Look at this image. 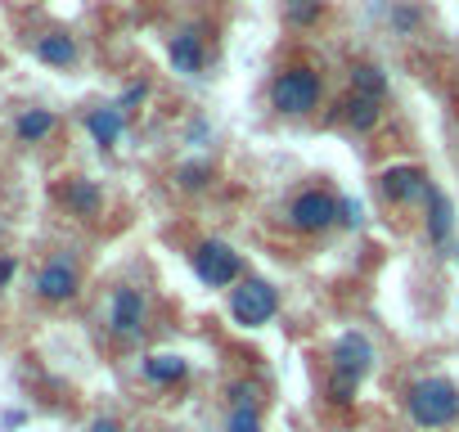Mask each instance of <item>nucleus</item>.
<instances>
[{
  "label": "nucleus",
  "mask_w": 459,
  "mask_h": 432,
  "mask_svg": "<svg viewBox=\"0 0 459 432\" xmlns=\"http://www.w3.org/2000/svg\"><path fill=\"white\" fill-rule=\"evenodd\" d=\"M37 59L50 64V68H73L77 64V41L64 37V32H50V37L37 41Z\"/></svg>",
  "instance_id": "nucleus-16"
},
{
  "label": "nucleus",
  "mask_w": 459,
  "mask_h": 432,
  "mask_svg": "<svg viewBox=\"0 0 459 432\" xmlns=\"http://www.w3.org/2000/svg\"><path fill=\"white\" fill-rule=\"evenodd\" d=\"M351 95H365V99H387V73L378 64H351Z\"/></svg>",
  "instance_id": "nucleus-17"
},
{
  "label": "nucleus",
  "mask_w": 459,
  "mask_h": 432,
  "mask_svg": "<svg viewBox=\"0 0 459 432\" xmlns=\"http://www.w3.org/2000/svg\"><path fill=\"white\" fill-rule=\"evenodd\" d=\"M77 289H82V275H77L73 257H50L37 271V298L41 302H73Z\"/></svg>",
  "instance_id": "nucleus-8"
},
{
  "label": "nucleus",
  "mask_w": 459,
  "mask_h": 432,
  "mask_svg": "<svg viewBox=\"0 0 459 432\" xmlns=\"http://www.w3.org/2000/svg\"><path fill=\"white\" fill-rule=\"evenodd\" d=\"M365 221V207L356 198H342V226H360Z\"/></svg>",
  "instance_id": "nucleus-25"
},
{
  "label": "nucleus",
  "mask_w": 459,
  "mask_h": 432,
  "mask_svg": "<svg viewBox=\"0 0 459 432\" xmlns=\"http://www.w3.org/2000/svg\"><path fill=\"white\" fill-rule=\"evenodd\" d=\"M405 414L419 432H441L459 423V387L441 374H428L419 383H410L405 392Z\"/></svg>",
  "instance_id": "nucleus-1"
},
{
  "label": "nucleus",
  "mask_w": 459,
  "mask_h": 432,
  "mask_svg": "<svg viewBox=\"0 0 459 432\" xmlns=\"http://www.w3.org/2000/svg\"><path fill=\"white\" fill-rule=\"evenodd\" d=\"M225 396H230V410H257V383H230L225 387Z\"/></svg>",
  "instance_id": "nucleus-23"
},
{
  "label": "nucleus",
  "mask_w": 459,
  "mask_h": 432,
  "mask_svg": "<svg viewBox=\"0 0 459 432\" xmlns=\"http://www.w3.org/2000/svg\"><path fill=\"white\" fill-rule=\"evenodd\" d=\"M0 235H5V226H0Z\"/></svg>",
  "instance_id": "nucleus-29"
},
{
  "label": "nucleus",
  "mask_w": 459,
  "mask_h": 432,
  "mask_svg": "<svg viewBox=\"0 0 459 432\" xmlns=\"http://www.w3.org/2000/svg\"><path fill=\"white\" fill-rule=\"evenodd\" d=\"M423 226H428V239L432 244H446L450 239V230H455V203L446 198V189H428V198H423Z\"/></svg>",
  "instance_id": "nucleus-12"
},
{
  "label": "nucleus",
  "mask_w": 459,
  "mask_h": 432,
  "mask_svg": "<svg viewBox=\"0 0 459 432\" xmlns=\"http://www.w3.org/2000/svg\"><path fill=\"white\" fill-rule=\"evenodd\" d=\"M325 14V0H284V23L293 28H311Z\"/></svg>",
  "instance_id": "nucleus-19"
},
{
  "label": "nucleus",
  "mask_w": 459,
  "mask_h": 432,
  "mask_svg": "<svg viewBox=\"0 0 459 432\" xmlns=\"http://www.w3.org/2000/svg\"><path fill=\"white\" fill-rule=\"evenodd\" d=\"M14 280V257H0V289Z\"/></svg>",
  "instance_id": "nucleus-27"
},
{
  "label": "nucleus",
  "mask_w": 459,
  "mask_h": 432,
  "mask_svg": "<svg viewBox=\"0 0 459 432\" xmlns=\"http://www.w3.org/2000/svg\"><path fill=\"white\" fill-rule=\"evenodd\" d=\"M59 203H64L73 216H100V207H104V189H100L95 180H86V176H73V180L59 185Z\"/></svg>",
  "instance_id": "nucleus-11"
},
{
  "label": "nucleus",
  "mask_w": 459,
  "mask_h": 432,
  "mask_svg": "<svg viewBox=\"0 0 459 432\" xmlns=\"http://www.w3.org/2000/svg\"><path fill=\"white\" fill-rule=\"evenodd\" d=\"M144 99H149V82H131V86L122 91V99H117V108H122V113H135V108H140Z\"/></svg>",
  "instance_id": "nucleus-24"
},
{
  "label": "nucleus",
  "mask_w": 459,
  "mask_h": 432,
  "mask_svg": "<svg viewBox=\"0 0 459 432\" xmlns=\"http://www.w3.org/2000/svg\"><path fill=\"white\" fill-rule=\"evenodd\" d=\"M144 329H149V302H144V293L140 289H126V284L113 289V298H108V333L117 342H140Z\"/></svg>",
  "instance_id": "nucleus-5"
},
{
  "label": "nucleus",
  "mask_w": 459,
  "mask_h": 432,
  "mask_svg": "<svg viewBox=\"0 0 459 432\" xmlns=\"http://www.w3.org/2000/svg\"><path fill=\"white\" fill-rule=\"evenodd\" d=\"M86 432H122V423L113 419V414H100V419H91V428Z\"/></svg>",
  "instance_id": "nucleus-26"
},
{
  "label": "nucleus",
  "mask_w": 459,
  "mask_h": 432,
  "mask_svg": "<svg viewBox=\"0 0 459 432\" xmlns=\"http://www.w3.org/2000/svg\"><path fill=\"white\" fill-rule=\"evenodd\" d=\"M329 369L333 374H347V378H365L374 369V342L365 333H356V329L342 333L333 342V351H329Z\"/></svg>",
  "instance_id": "nucleus-9"
},
{
  "label": "nucleus",
  "mask_w": 459,
  "mask_h": 432,
  "mask_svg": "<svg viewBox=\"0 0 459 432\" xmlns=\"http://www.w3.org/2000/svg\"><path fill=\"white\" fill-rule=\"evenodd\" d=\"M207 180H212V162H207V158H198V162H180V167H176V185H180L185 194H198Z\"/></svg>",
  "instance_id": "nucleus-20"
},
{
  "label": "nucleus",
  "mask_w": 459,
  "mask_h": 432,
  "mask_svg": "<svg viewBox=\"0 0 459 432\" xmlns=\"http://www.w3.org/2000/svg\"><path fill=\"white\" fill-rule=\"evenodd\" d=\"M275 311H280V293H275V284H266V280H244L235 293H230V315H235L244 329L271 324Z\"/></svg>",
  "instance_id": "nucleus-4"
},
{
  "label": "nucleus",
  "mask_w": 459,
  "mask_h": 432,
  "mask_svg": "<svg viewBox=\"0 0 459 432\" xmlns=\"http://www.w3.org/2000/svg\"><path fill=\"white\" fill-rule=\"evenodd\" d=\"M356 392H360V378H347V374H333L329 369V401L333 405H351Z\"/></svg>",
  "instance_id": "nucleus-22"
},
{
  "label": "nucleus",
  "mask_w": 459,
  "mask_h": 432,
  "mask_svg": "<svg viewBox=\"0 0 459 432\" xmlns=\"http://www.w3.org/2000/svg\"><path fill=\"white\" fill-rule=\"evenodd\" d=\"M194 275L207 284V289H225V284H235L239 280V253L221 244V239H207L194 248Z\"/></svg>",
  "instance_id": "nucleus-7"
},
{
  "label": "nucleus",
  "mask_w": 459,
  "mask_h": 432,
  "mask_svg": "<svg viewBox=\"0 0 459 432\" xmlns=\"http://www.w3.org/2000/svg\"><path fill=\"white\" fill-rule=\"evenodd\" d=\"M225 432H266L262 405H257V410H230V414H225Z\"/></svg>",
  "instance_id": "nucleus-21"
},
{
  "label": "nucleus",
  "mask_w": 459,
  "mask_h": 432,
  "mask_svg": "<svg viewBox=\"0 0 459 432\" xmlns=\"http://www.w3.org/2000/svg\"><path fill=\"white\" fill-rule=\"evenodd\" d=\"M23 419H28V414H23V410H10V414H5V428H19V423H23Z\"/></svg>",
  "instance_id": "nucleus-28"
},
{
  "label": "nucleus",
  "mask_w": 459,
  "mask_h": 432,
  "mask_svg": "<svg viewBox=\"0 0 459 432\" xmlns=\"http://www.w3.org/2000/svg\"><path fill=\"white\" fill-rule=\"evenodd\" d=\"M122 126H126V113L117 104H104V108H91L86 113V131H91V140L100 149H113L122 140Z\"/></svg>",
  "instance_id": "nucleus-13"
},
{
  "label": "nucleus",
  "mask_w": 459,
  "mask_h": 432,
  "mask_svg": "<svg viewBox=\"0 0 459 432\" xmlns=\"http://www.w3.org/2000/svg\"><path fill=\"white\" fill-rule=\"evenodd\" d=\"M167 55H171V68H176V73L198 77L203 64H207V37H203V28H180V32L171 37Z\"/></svg>",
  "instance_id": "nucleus-10"
},
{
  "label": "nucleus",
  "mask_w": 459,
  "mask_h": 432,
  "mask_svg": "<svg viewBox=\"0 0 459 432\" xmlns=\"http://www.w3.org/2000/svg\"><path fill=\"white\" fill-rule=\"evenodd\" d=\"M320 91L325 86H320V77L311 68H284L271 82V108L284 113V117H307L320 104Z\"/></svg>",
  "instance_id": "nucleus-2"
},
{
  "label": "nucleus",
  "mask_w": 459,
  "mask_h": 432,
  "mask_svg": "<svg viewBox=\"0 0 459 432\" xmlns=\"http://www.w3.org/2000/svg\"><path fill=\"white\" fill-rule=\"evenodd\" d=\"M185 374H189V360L176 356V351H153V356H144V378L158 383V387H176V383H185Z\"/></svg>",
  "instance_id": "nucleus-14"
},
{
  "label": "nucleus",
  "mask_w": 459,
  "mask_h": 432,
  "mask_svg": "<svg viewBox=\"0 0 459 432\" xmlns=\"http://www.w3.org/2000/svg\"><path fill=\"white\" fill-rule=\"evenodd\" d=\"M378 117H383V104L378 99H365V95H347L342 99V122L351 131H374Z\"/></svg>",
  "instance_id": "nucleus-18"
},
{
  "label": "nucleus",
  "mask_w": 459,
  "mask_h": 432,
  "mask_svg": "<svg viewBox=\"0 0 459 432\" xmlns=\"http://www.w3.org/2000/svg\"><path fill=\"white\" fill-rule=\"evenodd\" d=\"M428 189H432V180H428V171L414 167V162H396V167H383V171H378V194H383L387 203H396V207L423 203Z\"/></svg>",
  "instance_id": "nucleus-6"
},
{
  "label": "nucleus",
  "mask_w": 459,
  "mask_h": 432,
  "mask_svg": "<svg viewBox=\"0 0 459 432\" xmlns=\"http://www.w3.org/2000/svg\"><path fill=\"white\" fill-rule=\"evenodd\" d=\"M338 221H342V198L329 194V189H302L289 203V226L298 235H325Z\"/></svg>",
  "instance_id": "nucleus-3"
},
{
  "label": "nucleus",
  "mask_w": 459,
  "mask_h": 432,
  "mask_svg": "<svg viewBox=\"0 0 459 432\" xmlns=\"http://www.w3.org/2000/svg\"><path fill=\"white\" fill-rule=\"evenodd\" d=\"M55 126H59V117H55L50 108H23L19 122H14V135H19L23 144H41V140L55 135Z\"/></svg>",
  "instance_id": "nucleus-15"
}]
</instances>
